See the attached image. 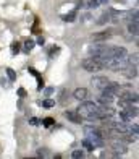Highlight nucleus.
Returning a JSON list of instances; mask_svg holds the SVG:
<instances>
[{"instance_id":"obj_1","label":"nucleus","mask_w":139,"mask_h":159,"mask_svg":"<svg viewBox=\"0 0 139 159\" xmlns=\"http://www.w3.org/2000/svg\"><path fill=\"white\" fill-rule=\"evenodd\" d=\"M78 114L81 115V119H86L89 122H96V120H100L99 119V104L92 102V101H83L81 106L78 107Z\"/></svg>"},{"instance_id":"obj_2","label":"nucleus","mask_w":139,"mask_h":159,"mask_svg":"<svg viewBox=\"0 0 139 159\" xmlns=\"http://www.w3.org/2000/svg\"><path fill=\"white\" fill-rule=\"evenodd\" d=\"M81 67L86 70V71H89V73H96V71H100L102 68V63L100 60H97L96 57H87V59H84L81 62Z\"/></svg>"},{"instance_id":"obj_3","label":"nucleus","mask_w":139,"mask_h":159,"mask_svg":"<svg viewBox=\"0 0 139 159\" xmlns=\"http://www.w3.org/2000/svg\"><path fill=\"white\" fill-rule=\"evenodd\" d=\"M108 81H110V80H108L107 76H94L91 80V84H92V88L102 91V89H105V86L108 84Z\"/></svg>"},{"instance_id":"obj_4","label":"nucleus","mask_w":139,"mask_h":159,"mask_svg":"<svg viewBox=\"0 0 139 159\" xmlns=\"http://www.w3.org/2000/svg\"><path fill=\"white\" fill-rule=\"evenodd\" d=\"M112 149H113L115 156H123V154H126V153H128L126 143H125V141H121V140L113 141V143H112Z\"/></svg>"},{"instance_id":"obj_5","label":"nucleus","mask_w":139,"mask_h":159,"mask_svg":"<svg viewBox=\"0 0 139 159\" xmlns=\"http://www.w3.org/2000/svg\"><path fill=\"white\" fill-rule=\"evenodd\" d=\"M115 98H116V96L110 94V93H107V91H102L97 101H99L100 104H104V106H112V104H113V101H115Z\"/></svg>"},{"instance_id":"obj_6","label":"nucleus","mask_w":139,"mask_h":159,"mask_svg":"<svg viewBox=\"0 0 139 159\" xmlns=\"http://www.w3.org/2000/svg\"><path fill=\"white\" fill-rule=\"evenodd\" d=\"M120 94V99H123V101H129V102H133V104H136L137 102V93H133V91H120L118 93Z\"/></svg>"},{"instance_id":"obj_7","label":"nucleus","mask_w":139,"mask_h":159,"mask_svg":"<svg viewBox=\"0 0 139 159\" xmlns=\"http://www.w3.org/2000/svg\"><path fill=\"white\" fill-rule=\"evenodd\" d=\"M123 70H125V76H126V78H129V80L137 76V65H134V63L126 65V67L123 68Z\"/></svg>"},{"instance_id":"obj_8","label":"nucleus","mask_w":139,"mask_h":159,"mask_svg":"<svg viewBox=\"0 0 139 159\" xmlns=\"http://www.w3.org/2000/svg\"><path fill=\"white\" fill-rule=\"evenodd\" d=\"M65 117L68 120H71L73 124H81V115L78 114V111H65Z\"/></svg>"},{"instance_id":"obj_9","label":"nucleus","mask_w":139,"mask_h":159,"mask_svg":"<svg viewBox=\"0 0 139 159\" xmlns=\"http://www.w3.org/2000/svg\"><path fill=\"white\" fill-rule=\"evenodd\" d=\"M87 96H89V91H87L86 88H78V89H75V93H73V98L78 99V101H84Z\"/></svg>"},{"instance_id":"obj_10","label":"nucleus","mask_w":139,"mask_h":159,"mask_svg":"<svg viewBox=\"0 0 139 159\" xmlns=\"http://www.w3.org/2000/svg\"><path fill=\"white\" fill-rule=\"evenodd\" d=\"M110 36H112V31L107 30V31H100V33H97V34H94L92 39H94V41H107Z\"/></svg>"},{"instance_id":"obj_11","label":"nucleus","mask_w":139,"mask_h":159,"mask_svg":"<svg viewBox=\"0 0 139 159\" xmlns=\"http://www.w3.org/2000/svg\"><path fill=\"white\" fill-rule=\"evenodd\" d=\"M79 5H84V8H97L100 5V2L99 0H84V2H81Z\"/></svg>"},{"instance_id":"obj_12","label":"nucleus","mask_w":139,"mask_h":159,"mask_svg":"<svg viewBox=\"0 0 139 159\" xmlns=\"http://www.w3.org/2000/svg\"><path fill=\"white\" fill-rule=\"evenodd\" d=\"M76 15H78V13H76V8H75V10H71L70 13H67V15H63L62 20H63V21H67V23H71V21H75V20H76Z\"/></svg>"},{"instance_id":"obj_13","label":"nucleus","mask_w":139,"mask_h":159,"mask_svg":"<svg viewBox=\"0 0 139 159\" xmlns=\"http://www.w3.org/2000/svg\"><path fill=\"white\" fill-rule=\"evenodd\" d=\"M128 31L133 34V36H137L139 33V26H137V21H129V25H128Z\"/></svg>"},{"instance_id":"obj_14","label":"nucleus","mask_w":139,"mask_h":159,"mask_svg":"<svg viewBox=\"0 0 139 159\" xmlns=\"http://www.w3.org/2000/svg\"><path fill=\"white\" fill-rule=\"evenodd\" d=\"M112 20V16H110V13L108 11H105L104 15H100V18L97 20V25H105V23H108V21Z\"/></svg>"},{"instance_id":"obj_15","label":"nucleus","mask_w":139,"mask_h":159,"mask_svg":"<svg viewBox=\"0 0 139 159\" xmlns=\"http://www.w3.org/2000/svg\"><path fill=\"white\" fill-rule=\"evenodd\" d=\"M34 46H36V42H34L33 39H28V41L24 42V52L29 54V52H31V50L34 49Z\"/></svg>"},{"instance_id":"obj_16","label":"nucleus","mask_w":139,"mask_h":159,"mask_svg":"<svg viewBox=\"0 0 139 159\" xmlns=\"http://www.w3.org/2000/svg\"><path fill=\"white\" fill-rule=\"evenodd\" d=\"M39 104H41L42 107H46V109H50V107L55 106V101H54V99H44V101H41Z\"/></svg>"},{"instance_id":"obj_17","label":"nucleus","mask_w":139,"mask_h":159,"mask_svg":"<svg viewBox=\"0 0 139 159\" xmlns=\"http://www.w3.org/2000/svg\"><path fill=\"white\" fill-rule=\"evenodd\" d=\"M67 98H68V89H60V99H58V102L60 104H67Z\"/></svg>"},{"instance_id":"obj_18","label":"nucleus","mask_w":139,"mask_h":159,"mask_svg":"<svg viewBox=\"0 0 139 159\" xmlns=\"http://www.w3.org/2000/svg\"><path fill=\"white\" fill-rule=\"evenodd\" d=\"M81 144H83V146H84V149H86V151H94V149H96V148L92 146V143H91L89 140H87V138H84Z\"/></svg>"},{"instance_id":"obj_19","label":"nucleus","mask_w":139,"mask_h":159,"mask_svg":"<svg viewBox=\"0 0 139 159\" xmlns=\"http://www.w3.org/2000/svg\"><path fill=\"white\" fill-rule=\"evenodd\" d=\"M41 124H44V127H52V125L55 124V120H54L52 117H47V119H44Z\"/></svg>"},{"instance_id":"obj_20","label":"nucleus","mask_w":139,"mask_h":159,"mask_svg":"<svg viewBox=\"0 0 139 159\" xmlns=\"http://www.w3.org/2000/svg\"><path fill=\"white\" fill-rule=\"evenodd\" d=\"M71 156L75 157V159H79V157H84V153H83V149H75Z\"/></svg>"},{"instance_id":"obj_21","label":"nucleus","mask_w":139,"mask_h":159,"mask_svg":"<svg viewBox=\"0 0 139 159\" xmlns=\"http://www.w3.org/2000/svg\"><path fill=\"white\" fill-rule=\"evenodd\" d=\"M20 50H21L20 42H13V44H11V52H13V54H18Z\"/></svg>"},{"instance_id":"obj_22","label":"nucleus","mask_w":139,"mask_h":159,"mask_svg":"<svg viewBox=\"0 0 139 159\" xmlns=\"http://www.w3.org/2000/svg\"><path fill=\"white\" fill-rule=\"evenodd\" d=\"M7 75H8V78L11 80V81H15V80H16V73H15L11 68H7Z\"/></svg>"},{"instance_id":"obj_23","label":"nucleus","mask_w":139,"mask_h":159,"mask_svg":"<svg viewBox=\"0 0 139 159\" xmlns=\"http://www.w3.org/2000/svg\"><path fill=\"white\" fill-rule=\"evenodd\" d=\"M128 63H134V65H137V52H136L134 55H131V57H129Z\"/></svg>"},{"instance_id":"obj_24","label":"nucleus","mask_w":139,"mask_h":159,"mask_svg":"<svg viewBox=\"0 0 139 159\" xmlns=\"http://www.w3.org/2000/svg\"><path fill=\"white\" fill-rule=\"evenodd\" d=\"M29 124L36 127V125H39V124H41V120H39V119H36V117H33V119H29Z\"/></svg>"},{"instance_id":"obj_25","label":"nucleus","mask_w":139,"mask_h":159,"mask_svg":"<svg viewBox=\"0 0 139 159\" xmlns=\"http://www.w3.org/2000/svg\"><path fill=\"white\" fill-rule=\"evenodd\" d=\"M58 52H60V49H58V47H54V49L49 52V57H54V55H55V54H58Z\"/></svg>"},{"instance_id":"obj_26","label":"nucleus","mask_w":139,"mask_h":159,"mask_svg":"<svg viewBox=\"0 0 139 159\" xmlns=\"http://www.w3.org/2000/svg\"><path fill=\"white\" fill-rule=\"evenodd\" d=\"M18 96H21V98H24V96H26V91H24L23 88H20V89H18Z\"/></svg>"},{"instance_id":"obj_27","label":"nucleus","mask_w":139,"mask_h":159,"mask_svg":"<svg viewBox=\"0 0 139 159\" xmlns=\"http://www.w3.org/2000/svg\"><path fill=\"white\" fill-rule=\"evenodd\" d=\"M44 42H46V39L42 38V36H39L37 38V44H41V46H44Z\"/></svg>"},{"instance_id":"obj_28","label":"nucleus","mask_w":139,"mask_h":159,"mask_svg":"<svg viewBox=\"0 0 139 159\" xmlns=\"http://www.w3.org/2000/svg\"><path fill=\"white\" fill-rule=\"evenodd\" d=\"M52 93H54V88H47V89H46V96H50Z\"/></svg>"}]
</instances>
